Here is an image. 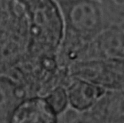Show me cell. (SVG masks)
Returning <instances> with one entry per match:
<instances>
[{"mask_svg":"<svg viewBox=\"0 0 124 123\" xmlns=\"http://www.w3.org/2000/svg\"><path fill=\"white\" fill-rule=\"evenodd\" d=\"M94 47L101 58L124 59V22H112L98 36Z\"/></svg>","mask_w":124,"mask_h":123,"instance_id":"6da1fadb","label":"cell"},{"mask_svg":"<svg viewBox=\"0 0 124 123\" xmlns=\"http://www.w3.org/2000/svg\"><path fill=\"white\" fill-rule=\"evenodd\" d=\"M55 111L47 101L33 98L23 102L14 111L13 123H53Z\"/></svg>","mask_w":124,"mask_h":123,"instance_id":"7a4b0ae2","label":"cell"},{"mask_svg":"<svg viewBox=\"0 0 124 123\" xmlns=\"http://www.w3.org/2000/svg\"><path fill=\"white\" fill-rule=\"evenodd\" d=\"M71 104L78 109H84L92 105L106 93L103 88L78 82L71 86L68 91Z\"/></svg>","mask_w":124,"mask_h":123,"instance_id":"3957f363","label":"cell"},{"mask_svg":"<svg viewBox=\"0 0 124 123\" xmlns=\"http://www.w3.org/2000/svg\"><path fill=\"white\" fill-rule=\"evenodd\" d=\"M112 21L124 22V0H104Z\"/></svg>","mask_w":124,"mask_h":123,"instance_id":"277c9868","label":"cell"},{"mask_svg":"<svg viewBox=\"0 0 124 123\" xmlns=\"http://www.w3.org/2000/svg\"><path fill=\"white\" fill-rule=\"evenodd\" d=\"M66 97L65 93L62 90L57 89L52 93L47 101L55 112L59 111L63 108L66 104Z\"/></svg>","mask_w":124,"mask_h":123,"instance_id":"5b68a950","label":"cell"}]
</instances>
